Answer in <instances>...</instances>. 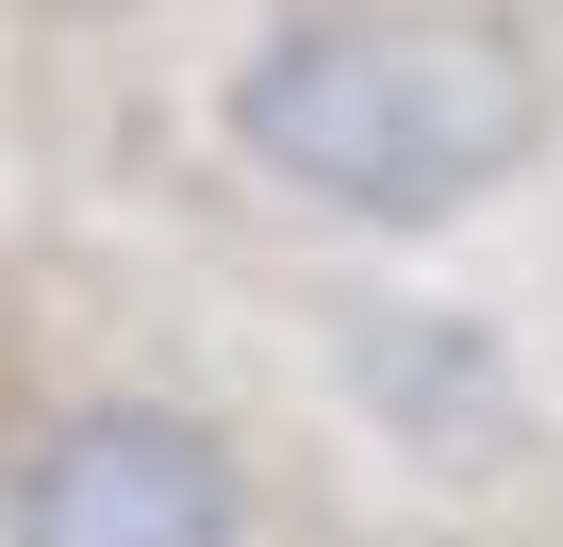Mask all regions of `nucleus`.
Masks as SVG:
<instances>
[{"instance_id": "nucleus-2", "label": "nucleus", "mask_w": 563, "mask_h": 547, "mask_svg": "<svg viewBox=\"0 0 563 547\" xmlns=\"http://www.w3.org/2000/svg\"><path fill=\"white\" fill-rule=\"evenodd\" d=\"M0 547H249V464L183 398H67L0 481Z\"/></svg>"}, {"instance_id": "nucleus-1", "label": "nucleus", "mask_w": 563, "mask_h": 547, "mask_svg": "<svg viewBox=\"0 0 563 547\" xmlns=\"http://www.w3.org/2000/svg\"><path fill=\"white\" fill-rule=\"evenodd\" d=\"M232 150L282 199L431 232L547 166V67L497 18H448V0H316L232 67Z\"/></svg>"}]
</instances>
